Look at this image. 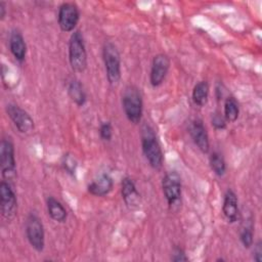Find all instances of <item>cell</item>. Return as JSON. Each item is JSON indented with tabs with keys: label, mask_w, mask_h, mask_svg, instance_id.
<instances>
[{
	"label": "cell",
	"mask_w": 262,
	"mask_h": 262,
	"mask_svg": "<svg viewBox=\"0 0 262 262\" xmlns=\"http://www.w3.org/2000/svg\"><path fill=\"white\" fill-rule=\"evenodd\" d=\"M6 113L20 133L28 134L34 130V120L30 114L19 105L8 103L6 105Z\"/></svg>",
	"instance_id": "10"
},
{
	"label": "cell",
	"mask_w": 262,
	"mask_h": 262,
	"mask_svg": "<svg viewBox=\"0 0 262 262\" xmlns=\"http://www.w3.org/2000/svg\"><path fill=\"white\" fill-rule=\"evenodd\" d=\"M122 106L126 118L132 124H138L142 118L143 101L140 89L135 85H128L122 93Z\"/></svg>",
	"instance_id": "2"
},
{
	"label": "cell",
	"mask_w": 262,
	"mask_h": 262,
	"mask_svg": "<svg viewBox=\"0 0 262 262\" xmlns=\"http://www.w3.org/2000/svg\"><path fill=\"white\" fill-rule=\"evenodd\" d=\"M102 59L108 83L112 86H117L121 80V55L118 47L113 42H104Z\"/></svg>",
	"instance_id": "3"
},
{
	"label": "cell",
	"mask_w": 262,
	"mask_h": 262,
	"mask_svg": "<svg viewBox=\"0 0 262 262\" xmlns=\"http://www.w3.org/2000/svg\"><path fill=\"white\" fill-rule=\"evenodd\" d=\"M189 134L196 147L204 154L210 149V141L207 129L201 119H194L189 126Z\"/></svg>",
	"instance_id": "12"
},
{
	"label": "cell",
	"mask_w": 262,
	"mask_h": 262,
	"mask_svg": "<svg viewBox=\"0 0 262 262\" xmlns=\"http://www.w3.org/2000/svg\"><path fill=\"white\" fill-rule=\"evenodd\" d=\"M239 241H241L242 245L247 249H249L253 246L254 233H253L251 226H246V227L242 228V230L239 232Z\"/></svg>",
	"instance_id": "22"
},
{
	"label": "cell",
	"mask_w": 262,
	"mask_h": 262,
	"mask_svg": "<svg viewBox=\"0 0 262 262\" xmlns=\"http://www.w3.org/2000/svg\"><path fill=\"white\" fill-rule=\"evenodd\" d=\"M211 123H212V126L216 129V130H222L226 127V120L225 118L220 114V113H215L213 116H212V119H211Z\"/></svg>",
	"instance_id": "25"
},
{
	"label": "cell",
	"mask_w": 262,
	"mask_h": 262,
	"mask_svg": "<svg viewBox=\"0 0 262 262\" xmlns=\"http://www.w3.org/2000/svg\"><path fill=\"white\" fill-rule=\"evenodd\" d=\"M171 260L174 262H186V261H188V257L186 256V254L182 248L174 247L172 254H171Z\"/></svg>",
	"instance_id": "26"
},
{
	"label": "cell",
	"mask_w": 262,
	"mask_h": 262,
	"mask_svg": "<svg viewBox=\"0 0 262 262\" xmlns=\"http://www.w3.org/2000/svg\"><path fill=\"white\" fill-rule=\"evenodd\" d=\"M9 50L15 60L23 62L27 54V44L20 32L13 30L9 36Z\"/></svg>",
	"instance_id": "15"
},
{
	"label": "cell",
	"mask_w": 262,
	"mask_h": 262,
	"mask_svg": "<svg viewBox=\"0 0 262 262\" xmlns=\"http://www.w3.org/2000/svg\"><path fill=\"white\" fill-rule=\"evenodd\" d=\"M80 19L79 8L74 2H63L57 12V23L62 32H72Z\"/></svg>",
	"instance_id": "8"
},
{
	"label": "cell",
	"mask_w": 262,
	"mask_h": 262,
	"mask_svg": "<svg viewBox=\"0 0 262 262\" xmlns=\"http://www.w3.org/2000/svg\"><path fill=\"white\" fill-rule=\"evenodd\" d=\"M61 165L63 167V169L70 173V174H74L76 172V169H77V161L76 159L70 155V154H67L62 157V161H61Z\"/></svg>",
	"instance_id": "23"
},
{
	"label": "cell",
	"mask_w": 262,
	"mask_h": 262,
	"mask_svg": "<svg viewBox=\"0 0 262 262\" xmlns=\"http://www.w3.org/2000/svg\"><path fill=\"white\" fill-rule=\"evenodd\" d=\"M0 210L2 216L10 221L17 212V199L10 184L3 180L0 182Z\"/></svg>",
	"instance_id": "7"
},
{
	"label": "cell",
	"mask_w": 262,
	"mask_h": 262,
	"mask_svg": "<svg viewBox=\"0 0 262 262\" xmlns=\"http://www.w3.org/2000/svg\"><path fill=\"white\" fill-rule=\"evenodd\" d=\"M209 91L210 87L207 81H200L198 82L193 89H192V101L198 106H204L206 105L209 97Z\"/></svg>",
	"instance_id": "19"
},
{
	"label": "cell",
	"mask_w": 262,
	"mask_h": 262,
	"mask_svg": "<svg viewBox=\"0 0 262 262\" xmlns=\"http://www.w3.org/2000/svg\"><path fill=\"white\" fill-rule=\"evenodd\" d=\"M46 206H47V212L52 220L62 223L67 220L68 212L63 205L56 200L53 196H48L46 200Z\"/></svg>",
	"instance_id": "17"
},
{
	"label": "cell",
	"mask_w": 262,
	"mask_h": 262,
	"mask_svg": "<svg viewBox=\"0 0 262 262\" xmlns=\"http://www.w3.org/2000/svg\"><path fill=\"white\" fill-rule=\"evenodd\" d=\"M237 196L232 189H227L223 196L222 212L228 222L233 223L238 217V207H237Z\"/></svg>",
	"instance_id": "16"
},
{
	"label": "cell",
	"mask_w": 262,
	"mask_h": 262,
	"mask_svg": "<svg viewBox=\"0 0 262 262\" xmlns=\"http://www.w3.org/2000/svg\"><path fill=\"white\" fill-rule=\"evenodd\" d=\"M0 166L4 180H13L16 176L14 145L10 138H3L0 143Z\"/></svg>",
	"instance_id": "6"
},
{
	"label": "cell",
	"mask_w": 262,
	"mask_h": 262,
	"mask_svg": "<svg viewBox=\"0 0 262 262\" xmlns=\"http://www.w3.org/2000/svg\"><path fill=\"white\" fill-rule=\"evenodd\" d=\"M6 15V5L3 1H0V19H4Z\"/></svg>",
	"instance_id": "28"
},
{
	"label": "cell",
	"mask_w": 262,
	"mask_h": 262,
	"mask_svg": "<svg viewBox=\"0 0 262 262\" xmlns=\"http://www.w3.org/2000/svg\"><path fill=\"white\" fill-rule=\"evenodd\" d=\"M69 61L76 73H83L87 68V51L80 31H75L69 41Z\"/></svg>",
	"instance_id": "4"
},
{
	"label": "cell",
	"mask_w": 262,
	"mask_h": 262,
	"mask_svg": "<svg viewBox=\"0 0 262 262\" xmlns=\"http://www.w3.org/2000/svg\"><path fill=\"white\" fill-rule=\"evenodd\" d=\"M209 164L212 171L217 176H223L226 172V163L219 151H213L209 158Z\"/></svg>",
	"instance_id": "21"
},
{
	"label": "cell",
	"mask_w": 262,
	"mask_h": 262,
	"mask_svg": "<svg viewBox=\"0 0 262 262\" xmlns=\"http://www.w3.org/2000/svg\"><path fill=\"white\" fill-rule=\"evenodd\" d=\"M68 94L70 98L79 106L84 105L87 100L86 91L82 83L76 79H73L72 81H70L68 85Z\"/></svg>",
	"instance_id": "18"
},
{
	"label": "cell",
	"mask_w": 262,
	"mask_h": 262,
	"mask_svg": "<svg viewBox=\"0 0 262 262\" xmlns=\"http://www.w3.org/2000/svg\"><path fill=\"white\" fill-rule=\"evenodd\" d=\"M239 115V105L237 100L229 96L225 99L224 101V106H223V117L225 118L226 122L233 123L237 120Z\"/></svg>",
	"instance_id": "20"
},
{
	"label": "cell",
	"mask_w": 262,
	"mask_h": 262,
	"mask_svg": "<svg viewBox=\"0 0 262 262\" xmlns=\"http://www.w3.org/2000/svg\"><path fill=\"white\" fill-rule=\"evenodd\" d=\"M162 189L168 205H175L181 196V177L176 171H170L162 179Z\"/></svg>",
	"instance_id": "9"
},
{
	"label": "cell",
	"mask_w": 262,
	"mask_h": 262,
	"mask_svg": "<svg viewBox=\"0 0 262 262\" xmlns=\"http://www.w3.org/2000/svg\"><path fill=\"white\" fill-rule=\"evenodd\" d=\"M114 187V180L112 176L107 173L99 175L96 179L92 180L88 186V191L95 196H104L108 194Z\"/></svg>",
	"instance_id": "14"
},
{
	"label": "cell",
	"mask_w": 262,
	"mask_h": 262,
	"mask_svg": "<svg viewBox=\"0 0 262 262\" xmlns=\"http://www.w3.org/2000/svg\"><path fill=\"white\" fill-rule=\"evenodd\" d=\"M170 68V59L164 53H159L154 56L149 72V83L152 87L160 86L169 71Z\"/></svg>",
	"instance_id": "11"
},
{
	"label": "cell",
	"mask_w": 262,
	"mask_h": 262,
	"mask_svg": "<svg viewBox=\"0 0 262 262\" xmlns=\"http://www.w3.org/2000/svg\"><path fill=\"white\" fill-rule=\"evenodd\" d=\"M141 149L148 165L155 170H160L163 166L164 156L156 133L149 125H144L141 128Z\"/></svg>",
	"instance_id": "1"
},
{
	"label": "cell",
	"mask_w": 262,
	"mask_h": 262,
	"mask_svg": "<svg viewBox=\"0 0 262 262\" xmlns=\"http://www.w3.org/2000/svg\"><path fill=\"white\" fill-rule=\"evenodd\" d=\"M121 194L125 205L129 209H136L140 204V194L132 178L126 176L121 182Z\"/></svg>",
	"instance_id": "13"
},
{
	"label": "cell",
	"mask_w": 262,
	"mask_h": 262,
	"mask_svg": "<svg viewBox=\"0 0 262 262\" xmlns=\"http://www.w3.org/2000/svg\"><path fill=\"white\" fill-rule=\"evenodd\" d=\"M26 235L31 247L37 252H42L45 246V231L44 226L35 213H30L26 219Z\"/></svg>",
	"instance_id": "5"
},
{
	"label": "cell",
	"mask_w": 262,
	"mask_h": 262,
	"mask_svg": "<svg viewBox=\"0 0 262 262\" xmlns=\"http://www.w3.org/2000/svg\"><path fill=\"white\" fill-rule=\"evenodd\" d=\"M99 136L104 141H111L113 137V126L111 122H102L99 126Z\"/></svg>",
	"instance_id": "24"
},
{
	"label": "cell",
	"mask_w": 262,
	"mask_h": 262,
	"mask_svg": "<svg viewBox=\"0 0 262 262\" xmlns=\"http://www.w3.org/2000/svg\"><path fill=\"white\" fill-rule=\"evenodd\" d=\"M254 260L257 261V262H261L262 261V245H261V242H258L255 245Z\"/></svg>",
	"instance_id": "27"
}]
</instances>
